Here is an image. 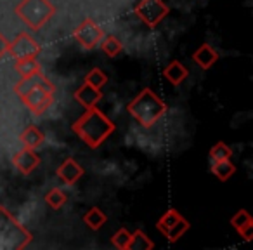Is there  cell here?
I'll return each instance as SVG.
<instances>
[{
  "label": "cell",
  "mask_w": 253,
  "mask_h": 250,
  "mask_svg": "<svg viewBox=\"0 0 253 250\" xmlns=\"http://www.w3.org/2000/svg\"><path fill=\"white\" fill-rule=\"evenodd\" d=\"M40 162H42V160H40V156L35 153V150H30V148H23L12 155V165H14V169H18L23 176H30V174L40 165Z\"/></svg>",
  "instance_id": "cell-10"
},
{
  "label": "cell",
  "mask_w": 253,
  "mask_h": 250,
  "mask_svg": "<svg viewBox=\"0 0 253 250\" xmlns=\"http://www.w3.org/2000/svg\"><path fill=\"white\" fill-rule=\"evenodd\" d=\"M210 172L213 174V176L217 177L218 181L225 183V181H229L236 174V165L231 162V158L218 160V162H213V165H211Z\"/></svg>",
  "instance_id": "cell-18"
},
{
  "label": "cell",
  "mask_w": 253,
  "mask_h": 250,
  "mask_svg": "<svg viewBox=\"0 0 253 250\" xmlns=\"http://www.w3.org/2000/svg\"><path fill=\"white\" fill-rule=\"evenodd\" d=\"M19 141L23 143V146L25 148H30V150H37L40 148V146L43 145V141H45V136H43V132L40 131L37 125H28V127L25 129V131L19 134Z\"/></svg>",
  "instance_id": "cell-16"
},
{
  "label": "cell",
  "mask_w": 253,
  "mask_h": 250,
  "mask_svg": "<svg viewBox=\"0 0 253 250\" xmlns=\"http://www.w3.org/2000/svg\"><path fill=\"white\" fill-rule=\"evenodd\" d=\"M75 99H77L85 109L94 108V106H97V102L102 99V92L99 91V89L92 87V85L84 84L75 91Z\"/></svg>",
  "instance_id": "cell-13"
},
{
  "label": "cell",
  "mask_w": 253,
  "mask_h": 250,
  "mask_svg": "<svg viewBox=\"0 0 253 250\" xmlns=\"http://www.w3.org/2000/svg\"><path fill=\"white\" fill-rule=\"evenodd\" d=\"M43 200H45V203L49 205L52 210H59V208L68 201V195L64 193L63 190H59V188H52V190H49L45 193Z\"/></svg>",
  "instance_id": "cell-22"
},
{
  "label": "cell",
  "mask_w": 253,
  "mask_h": 250,
  "mask_svg": "<svg viewBox=\"0 0 253 250\" xmlns=\"http://www.w3.org/2000/svg\"><path fill=\"white\" fill-rule=\"evenodd\" d=\"M153 249H155V243L151 242V238L142 229L132 231V242L128 250H153Z\"/></svg>",
  "instance_id": "cell-21"
},
{
  "label": "cell",
  "mask_w": 253,
  "mask_h": 250,
  "mask_svg": "<svg viewBox=\"0 0 253 250\" xmlns=\"http://www.w3.org/2000/svg\"><path fill=\"white\" fill-rule=\"evenodd\" d=\"M14 70L19 77H32L42 71L39 59L37 57H21V59L14 61Z\"/></svg>",
  "instance_id": "cell-17"
},
{
  "label": "cell",
  "mask_w": 253,
  "mask_h": 250,
  "mask_svg": "<svg viewBox=\"0 0 253 250\" xmlns=\"http://www.w3.org/2000/svg\"><path fill=\"white\" fill-rule=\"evenodd\" d=\"M170 7L163 0H139L134 7V14L148 28H156L169 16Z\"/></svg>",
  "instance_id": "cell-7"
},
{
  "label": "cell",
  "mask_w": 253,
  "mask_h": 250,
  "mask_svg": "<svg viewBox=\"0 0 253 250\" xmlns=\"http://www.w3.org/2000/svg\"><path fill=\"white\" fill-rule=\"evenodd\" d=\"M158 231L169 240L170 243H177L191 229V222L175 208H169L156 222Z\"/></svg>",
  "instance_id": "cell-6"
},
{
  "label": "cell",
  "mask_w": 253,
  "mask_h": 250,
  "mask_svg": "<svg viewBox=\"0 0 253 250\" xmlns=\"http://www.w3.org/2000/svg\"><path fill=\"white\" fill-rule=\"evenodd\" d=\"M104 37V30L97 25L92 18H87L73 30V39L80 44L84 49L92 50L99 46V42Z\"/></svg>",
  "instance_id": "cell-8"
},
{
  "label": "cell",
  "mask_w": 253,
  "mask_h": 250,
  "mask_svg": "<svg viewBox=\"0 0 253 250\" xmlns=\"http://www.w3.org/2000/svg\"><path fill=\"white\" fill-rule=\"evenodd\" d=\"M71 131L92 150H97L113 132L116 131V125L104 111L94 106L87 108L85 113H82L73 123Z\"/></svg>",
  "instance_id": "cell-1"
},
{
  "label": "cell",
  "mask_w": 253,
  "mask_h": 250,
  "mask_svg": "<svg viewBox=\"0 0 253 250\" xmlns=\"http://www.w3.org/2000/svg\"><path fill=\"white\" fill-rule=\"evenodd\" d=\"M99 44H101L102 52H104L108 57H116L123 50L122 40H120L118 37H115V35H104Z\"/></svg>",
  "instance_id": "cell-20"
},
{
  "label": "cell",
  "mask_w": 253,
  "mask_h": 250,
  "mask_svg": "<svg viewBox=\"0 0 253 250\" xmlns=\"http://www.w3.org/2000/svg\"><path fill=\"white\" fill-rule=\"evenodd\" d=\"M54 92H56V85L40 71L37 85L33 89H30L25 96H21V101L25 102V106L35 116H42L52 106Z\"/></svg>",
  "instance_id": "cell-5"
},
{
  "label": "cell",
  "mask_w": 253,
  "mask_h": 250,
  "mask_svg": "<svg viewBox=\"0 0 253 250\" xmlns=\"http://www.w3.org/2000/svg\"><path fill=\"white\" fill-rule=\"evenodd\" d=\"M126 111L144 129H151L167 113V104L153 89L146 87L126 104Z\"/></svg>",
  "instance_id": "cell-2"
},
{
  "label": "cell",
  "mask_w": 253,
  "mask_h": 250,
  "mask_svg": "<svg viewBox=\"0 0 253 250\" xmlns=\"http://www.w3.org/2000/svg\"><path fill=\"white\" fill-rule=\"evenodd\" d=\"M189 77V70L180 63L179 59H173L163 68V78L170 82V85H180L186 78Z\"/></svg>",
  "instance_id": "cell-14"
},
{
  "label": "cell",
  "mask_w": 253,
  "mask_h": 250,
  "mask_svg": "<svg viewBox=\"0 0 253 250\" xmlns=\"http://www.w3.org/2000/svg\"><path fill=\"white\" fill-rule=\"evenodd\" d=\"M193 61L201 68V70H210V68L218 61V52L213 49V47L208 46V44H201V46L193 52Z\"/></svg>",
  "instance_id": "cell-15"
},
{
  "label": "cell",
  "mask_w": 253,
  "mask_h": 250,
  "mask_svg": "<svg viewBox=\"0 0 253 250\" xmlns=\"http://www.w3.org/2000/svg\"><path fill=\"white\" fill-rule=\"evenodd\" d=\"M84 80H85V84L92 85V87H95V89L101 91V89L108 84V75H106L101 68H92V70L85 75Z\"/></svg>",
  "instance_id": "cell-23"
},
{
  "label": "cell",
  "mask_w": 253,
  "mask_h": 250,
  "mask_svg": "<svg viewBox=\"0 0 253 250\" xmlns=\"http://www.w3.org/2000/svg\"><path fill=\"white\" fill-rule=\"evenodd\" d=\"M56 176L63 181L66 186H73L84 177V167L73 158H66L56 170Z\"/></svg>",
  "instance_id": "cell-11"
},
{
  "label": "cell",
  "mask_w": 253,
  "mask_h": 250,
  "mask_svg": "<svg viewBox=\"0 0 253 250\" xmlns=\"http://www.w3.org/2000/svg\"><path fill=\"white\" fill-rule=\"evenodd\" d=\"M33 242L32 231L0 205V250H23Z\"/></svg>",
  "instance_id": "cell-3"
},
{
  "label": "cell",
  "mask_w": 253,
  "mask_h": 250,
  "mask_svg": "<svg viewBox=\"0 0 253 250\" xmlns=\"http://www.w3.org/2000/svg\"><path fill=\"white\" fill-rule=\"evenodd\" d=\"M14 59H21V57H37L40 54V44L33 39L30 33L21 32L12 42H9V50Z\"/></svg>",
  "instance_id": "cell-9"
},
{
  "label": "cell",
  "mask_w": 253,
  "mask_h": 250,
  "mask_svg": "<svg viewBox=\"0 0 253 250\" xmlns=\"http://www.w3.org/2000/svg\"><path fill=\"white\" fill-rule=\"evenodd\" d=\"M231 156H232L231 146H227L225 143H222V141L215 143V145L210 148V160H211V162H218V160L231 158Z\"/></svg>",
  "instance_id": "cell-25"
},
{
  "label": "cell",
  "mask_w": 253,
  "mask_h": 250,
  "mask_svg": "<svg viewBox=\"0 0 253 250\" xmlns=\"http://www.w3.org/2000/svg\"><path fill=\"white\" fill-rule=\"evenodd\" d=\"M56 5L50 0H21L14 12L32 32H40L56 16Z\"/></svg>",
  "instance_id": "cell-4"
},
{
  "label": "cell",
  "mask_w": 253,
  "mask_h": 250,
  "mask_svg": "<svg viewBox=\"0 0 253 250\" xmlns=\"http://www.w3.org/2000/svg\"><path fill=\"white\" fill-rule=\"evenodd\" d=\"M231 226L245 242H252L253 240V219L248 210L239 208L231 217Z\"/></svg>",
  "instance_id": "cell-12"
},
{
  "label": "cell",
  "mask_w": 253,
  "mask_h": 250,
  "mask_svg": "<svg viewBox=\"0 0 253 250\" xmlns=\"http://www.w3.org/2000/svg\"><path fill=\"white\" fill-rule=\"evenodd\" d=\"M130 242H132V231H128L126 228H120L118 231L111 236L113 247L118 250H128Z\"/></svg>",
  "instance_id": "cell-24"
},
{
  "label": "cell",
  "mask_w": 253,
  "mask_h": 250,
  "mask_svg": "<svg viewBox=\"0 0 253 250\" xmlns=\"http://www.w3.org/2000/svg\"><path fill=\"white\" fill-rule=\"evenodd\" d=\"M7 50H9V40L0 33V59L7 54Z\"/></svg>",
  "instance_id": "cell-26"
},
{
  "label": "cell",
  "mask_w": 253,
  "mask_h": 250,
  "mask_svg": "<svg viewBox=\"0 0 253 250\" xmlns=\"http://www.w3.org/2000/svg\"><path fill=\"white\" fill-rule=\"evenodd\" d=\"M84 222L88 226V228L92 229V231H99V229L102 228V226L108 222V215L104 214V212L101 210L99 207H92L88 208L87 212L84 214Z\"/></svg>",
  "instance_id": "cell-19"
}]
</instances>
